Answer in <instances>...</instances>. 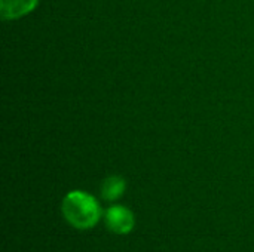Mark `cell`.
<instances>
[{
	"label": "cell",
	"instance_id": "7a4b0ae2",
	"mask_svg": "<svg viewBox=\"0 0 254 252\" xmlns=\"http://www.w3.org/2000/svg\"><path fill=\"white\" fill-rule=\"evenodd\" d=\"M106 227L115 235H128L135 227V215L125 205H112L104 212Z\"/></svg>",
	"mask_w": 254,
	"mask_h": 252
},
{
	"label": "cell",
	"instance_id": "6da1fadb",
	"mask_svg": "<svg viewBox=\"0 0 254 252\" xmlns=\"http://www.w3.org/2000/svg\"><path fill=\"white\" fill-rule=\"evenodd\" d=\"M61 211L65 221L79 230L95 227L103 217L100 202L91 193L83 190L68 192L63 199Z\"/></svg>",
	"mask_w": 254,
	"mask_h": 252
},
{
	"label": "cell",
	"instance_id": "277c9868",
	"mask_svg": "<svg viewBox=\"0 0 254 252\" xmlns=\"http://www.w3.org/2000/svg\"><path fill=\"white\" fill-rule=\"evenodd\" d=\"M127 190V181L121 175H110L101 184V198L107 202L119 201Z\"/></svg>",
	"mask_w": 254,
	"mask_h": 252
},
{
	"label": "cell",
	"instance_id": "3957f363",
	"mask_svg": "<svg viewBox=\"0 0 254 252\" xmlns=\"http://www.w3.org/2000/svg\"><path fill=\"white\" fill-rule=\"evenodd\" d=\"M39 0H0V15L4 21H15L31 13Z\"/></svg>",
	"mask_w": 254,
	"mask_h": 252
}]
</instances>
